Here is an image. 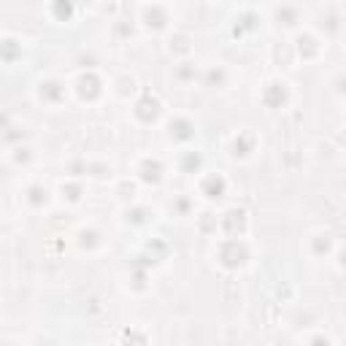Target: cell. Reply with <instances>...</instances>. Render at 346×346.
Here are the masks:
<instances>
[{"label":"cell","mask_w":346,"mask_h":346,"mask_svg":"<svg viewBox=\"0 0 346 346\" xmlns=\"http://www.w3.org/2000/svg\"><path fill=\"white\" fill-rule=\"evenodd\" d=\"M30 203H35V206H41V203H46V190H44V187H30Z\"/></svg>","instance_id":"cell-2"},{"label":"cell","mask_w":346,"mask_h":346,"mask_svg":"<svg viewBox=\"0 0 346 346\" xmlns=\"http://www.w3.org/2000/svg\"><path fill=\"white\" fill-rule=\"evenodd\" d=\"M160 173H162V165L157 160H146L143 162V179L146 181H160Z\"/></svg>","instance_id":"cell-1"}]
</instances>
